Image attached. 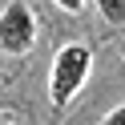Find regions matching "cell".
Masks as SVG:
<instances>
[{
  "mask_svg": "<svg viewBox=\"0 0 125 125\" xmlns=\"http://www.w3.org/2000/svg\"><path fill=\"white\" fill-rule=\"evenodd\" d=\"M89 69H93V52L85 44H65V49L52 57V77H49V97L57 109H65L73 101V93L89 81Z\"/></svg>",
  "mask_w": 125,
  "mask_h": 125,
  "instance_id": "cell-1",
  "label": "cell"
},
{
  "mask_svg": "<svg viewBox=\"0 0 125 125\" xmlns=\"http://www.w3.org/2000/svg\"><path fill=\"white\" fill-rule=\"evenodd\" d=\"M32 44H36V16H32V8L24 0H12L8 8L0 12V49L20 57Z\"/></svg>",
  "mask_w": 125,
  "mask_h": 125,
  "instance_id": "cell-2",
  "label": "cell"
},
{
  "mask_svg": "<svg viewBox=\"0 0 125 125\" xmlns=\"http://www.w3.org/2000/svg\"><path fill=\"white\" fill-rule=\"evenodd\" d=\"M97 8L109 24H125V0H97Z\"/></svg>",
  "mask_w": 125,
  "mask_h": 125,
  "instance_id": "cell-3",
  "label": "cell"
},
{
  "mask_svg": "<svg viewBox=\"0 0 125 125\" xmlns=\"http://www.w3.org/2000/svg\"><path fill=\"white\" fill-rule=\"evenodd\" d=\"M101 125H125V105H121V109H113V113H109Z\"/></svg>",
  "mask_w": 125,
  "mask_h": 125,
  "instance_id": "cell-4",
  "label": "cell"
},
{
  "mask_svg": "<svg viewBox=\"0 0 125 125\" xmlns=\"http://www.w3.org/2000/svg\"><path fill=\"white\" fill-rule=\"evenodd\" d=\"M57 4H61L65 12H81V8H85V0H57Z\"/></svg>",
  "mask_w": 125,
  "mask_h": 125,
  "instance_id": "cell-5",
  "label": "cell"
},
{
  "mask_svg": "<svg viewBox=\"0 0 125 125\" xmlns=\"http://www.w3.org/2000/svg\"><path fill=\"white\" fill-rule=\"evenodd\" d=\"M0 125H12V121H8V117H0Z\"/></svg>",
  "mask_w": 125,
  "mask_h": 125,
  "instance_id": "cell-6",
  "label": "cell"
},
{
  "mask_svg": "<svg viewBox=\"0 0 125 125\" xmlns=\"http://www.w3.org/2000/svg\"><path fill=\"white\" fill-rule=\"evenodd\" d=\"M0 85H4V73H0Z\"/></svg>",
  "mask_w": 125,
  "mask_h": 125,
  "instance_id": "cell-7",
  "label": "cell"
}]
</instances>
